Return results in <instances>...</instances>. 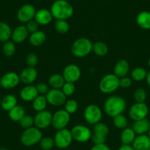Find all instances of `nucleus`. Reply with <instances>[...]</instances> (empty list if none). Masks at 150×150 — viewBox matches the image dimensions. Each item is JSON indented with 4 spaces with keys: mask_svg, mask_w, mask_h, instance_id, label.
<instances>
[{
    "mask_svg": "<svg viewBox=\"0 0 150 150\" xmlns=\"http://www.w3.org/2000/svg\"><path fill=\"white\" fill-rule=\"evenodd\" d=\"M16 51V47L13 41H8L4 43L2 46V52L6 57H11L15 54Z\"/></svg>",
    "mask_w": 150,
    "mask_h": 150,
    "instance_id": "nucleus-36",
    "label": "nucleus"
},
{
    "mask_svg": "<svg viewBox=\"0 0 150 150\" xmlns=\"http://www.w3.org/2000/svg\"><path fill=\"white\" fill-rule=\"evenodd\" d=\"M38 95L37 88L33 85H27L20 91V97L24 102H33Z\"/></svg>",
    "mask_w": 150,
    "mask_h": 150,
    "instance_id": "nucleus-20",
    "label": "nucleus"
},
{
    "mask_svg": "<svg viewBox=\"0 0 150 150\" xmlns=\"http://www.w3.org/2000/svg\"><path fill=\"white\" fill-rule=\"evenodd\" d=\"M18 99L13 94H8L2 98L1 101V107L5 111H10L12 108L16 106Z\"/></svg>",
    "mask_w": 150,
    "mask_h": 150,
    "instance_id": "nucleus-26",
    "label": "nucleus"
},
{
    "mask_svg": "<svg viewBox=\"0 0 150 150\" xmlns=\"http://www.w3.org/2000/svg\"><path fill=\"white\" fill-rule=\"evenodd\" d=\"M40 146L43 150H51L54 146V138L51 137H44L39 142Z\"/></svg>",
    "mask_w": 150,
    "mask_h": 150,
    "instance_id": "nucleus-38",
    "label": "nucleus"
},
{
    "mask_svg": "<svg viewBox=\"0 0 150 150\" xmlns=\"http://www.w3.org/2000/svg\"><path fill=\"white\" fill-rule=\"evenodd\" d=\"M108 47L105 43L102 41H97V42L93 44V50L95 54L97 56H105L108 52Z\"/></svg>",
    "mask_w": 150,
    "mask_h": 150,
    "instance_id": "nucleus-33",
    "label": "nucleus"
},
{
    "mask_svg": "<svg viewBox=\"0 0 150 150\" xmlns=\"http://www.w3.org/2000/svg\"><path fill=\"white\" fill-rule=\"evenodd\" d=\"M93 50V43L87 38H80L71 45V52L75 57H85Z\"/></svg>",
    "mask_w": 150,
    "mask_h": 150,
    "instance_id": "nucleus-3",
    "label": "nucleus"
},
{
    "mask_svg": "<svg viewBox=\"0 0 150 150\" xmlns=\"http://www.w3.org/2000/svg\"><path fill=\"white\" fill-rule=\"evenodd\" d=\"M26 115V112L24 108L21 105H18L14 107L13 108L8 111V116L11 120L13 122H18L24 116Z\"/></svg>",
    "mask_w": 150,
    "mask_h": 150,
    "instance_id": "nucleus-28",
    "label": "nucleus"
},
{
    "mask_svg": "<svg viewBox=\"0 0 150 150\" xmlns=\"http://www.w3.org/2000/svg\"><path fill=\"white\" fill-rule=\"evenodd\" d=\"M54 27L57 33L60 34H66L69 31L70 25L67 20H56Z\"/></svg>",
    "mask_w": 150,
    "mask_h": 150,
    "instance_id": "nucleus-34",
    "label": "nucleus"
},
{
    "mask_svg": "<svg viewBox=\"0 0 150 150\" xmlns=\"http://www.w3.org/2000/svg\"><path fill=\"white\" fill-rule=\"evenodd\" d=\"M50 11L56 20H68L73 16L74 8L66 0H56L52 5Z\"/></svg>",
    "mask_w": 150,
    "mask_h": 150,
    "instance_id": "nucleus-2",
    "label": "nucleus"
},
{
    "mask_svg": "<svg viewBox=\"0 0 150 150\" xmlns=\"http://www.w3.org/2000/svg\"><path fill=\"white\" fill-rule=\"evenodd\" d=\"M147 72L144 68L136 67L131 71V78L135 82H141L146 80Z\"/></svg>",
    "mask_w": 150,
    "mask_h": 150,
    "instance_id": "nucleus-32",
    "label": "nucleus"
},
{
    "mask_svg": "<svg viewBox=\"0 0 150 150\" xmlns=\"http://www.w3.org/2000/svg\"><path fill=\"white\" fill-rule=\"evenodd\" d=\"M136 23L142 30H150V12L141 11L136 17Z\"/></svg>",
    "mask_w": 150,
    "mask_h": 150,
    "instance_id": "nucleus-25",
    "label": "nucleus"
},
{
    "mask_svg": "<svg viewBox=\"0 0 150 150\" xmlns=\"http://www.w3.org/2000/svg\"><path fill=\"white\" fill-rule=\"evenodd\" d=\"M132 128L136 135H143L147 133L150 129V121L147 118L135 121Z\"/></svg>",
    "mask_w": 150,
    "mask_h": 150,
    "instance_id": "nucleus-23",
    "label": "nucleus"
},
{
    "mask_svg": "<svg viewBox=\"0 0 150 150\" xmlns=\"http://www.w3.org/2000/svg\"><path fill=\"white\" fill-rule=\"evenodd\" d=\"M11 27L7 23L0 21V41L5 43L9 41L12 35Z\"/></svg>",
    "mask_w": 150,
    "mask_h": 150,
    "instance_id": "nucleus-30",
    "label": "nucleus"
},
{
    "mask_svg": "<svg viewBox=\"0 0 150 150\" xmlns=\"http://www.w3.org/2000/svg\"><path fill=\"white\" fill-rule=\"evenodd\" d=\"M129 71V62L126 60H119L116 62L113 68V74L119 78L127 76Z\"/></svg>",
    "mask_w": 150,
    "mask_h": 150,
    "instance_id": "nucleus-22",
    "label": "nucleus"
},
{
    "mask_svg": "<svg viewBox=\"0 0 150 150\" xmlns=\"http://www.w3.org/2000/svg\"><path fill=\"white\" fill-rule=\"evenodd\" d=\"M99 90L105 94H110L116 91L119 88V78L114 74H108L100 80Z\"/></svg>",
    "mask_w": 150,
    "mask_h": 150,
    "instance_id": "nucleus-5",
    "label": "nucleus"
},
{
    "mask_svg": "<svg viewBox=\"0 0 150 150\" xmlns=\"http://www.w3.org/2000/svg\"><path fill=\"white\" fill-rule=\"evenodd\" d=\"M21 82L19 75L13 71H10L5 74L0 79V86L5 89H13L16 87Z\"/></svg>",
    "mask_w": 150,
    "mask_h": 150,
    "instance_id": "nucleus-16",
    "label": "nucleus"
},
{
    "mask_svg": "<svg viewBox=\"0 0 150 150\" xmlns=\"http://www.w3.org/2000/svg\"><path fill=\"white\" fill-rule=\"evenodd\" d=\"M0 150H11V149H0Z\"/></svg>",
    "mask_w": 150,
    "mask_h": 150,
    "instance_id": "nucleus-51",
    "label": "nucleus"
},
{
    "mask_svg": "<svg viewBox=\"0 0 150 150\" xmlns=\"http://www.w3.org/2000/svg\"><path fill=\"white\" fill-rule=\"evenodd\" d=\"M48 104L54 107H61L66 102V96L61 89H50L46 94Z\"/></svg>",
    "mask_w": 150,
    "mask_h": 150,
    "instance_id": "nucleus-13",
    "label": "nucleus"
},
{
    "mask_svg": "<svg viewBox=\"0 0 150 150\" xmlns=\"http://www.w3.org/2000/svg\"><path fill=\"white\" fill-rule=\"evenodd\" d=\"M83 116L87 123L94 125L101 122L102 118V110L98 105L91 104L85 108Z\"/></svg>",
    "mask_w": 150,
    "mask_h": 150,
    "instance_id": "nucleus-6",
    "label": "nucleus"
},
{
    "mask_svg": "<svg viewBox=\"0 0 150 150\" xmlns=\"http://www.w3.org/2000/svg\"><path fill=\"white\" fill-rule=\"evenodd\" d=\"M35 8L31 4H25L18 9L17 12V18L21 23H27L34 19L35 15Z\"/></svg>",
    "mask_w": 150,
    "mask_h": 150,
    "instance_id": "nucleus-15",
    "label": "nucleus"
},
{
    "mask_svg": "<svg viewBox=\"0 0 150 150\" xmlns=\"http://www.w3.org/2000/svg\"><path fill=\"white\" fill-rule=\"evenodd\" d=\"M20 126L24 129L27 128H30L34 125V117H33L30 115H25L21 120L18 122Z\"/></svg>",
    "mask_w": 150,
    "mask_h": 150,
    "instance_id": "nucleus-39",
    "label": "nucleus"
},
{
    "mask_svg": "<svg viewBox=\"0 0 150 150\" xmlns=\"http://www.w3.org/2000/svg\"><path fill=\"white\" fill-rule=\"evenodd\" d=\"M61 91L63 93L67 96H71L75 92V86L74 83H69V82H65L63 84V87H62Z\"/></svg>",
    "mask_w": 150,
    "mask_h": 150,
    "instance_id": "nucleus-41",
    "label": "nucleus"
},
{
    "mask_svg": "<svg viewBox=\"0 0 150 150\" xmlns=\"http://www.w3.org/2000/svg\"><path fill=\"white\" fill-rule=\"evenodd\" d=\"M127 108L126 100L120 96H111L106 99L104 104L105 112L108 116L113 118L122 114Z\"/></svg>",
    "mask_w": 150,
    "mask_h": 150,
    "instance_id": "nucleus-1",
    "label": "nucleus"
},
{
    "mask_svg": "<svg viewBox=\"0 0 150 150\" xmlns=\"http://www.w3.org/2000/svg\"><path fill=\"white\" fill-rule=\"evenodd\" d=\"M42 138L41 129L33 126L24 129L21 135V142L25 146H32L38 144Z\"/></svg>",
    "mask_w": 150,
    "mask_h": 150,
    "instance_id": "nucleus-4",
    "label": "nucleus"
},
{
    "mask_svg": "<svg viewBox=\"0 0 150 150\" xmlns=\"http://www.w3.org/2000/svg\"><path fill=\"white\" fill-rule=\"evenodd\" d=\"M26 64L28 67H34L38 63V57L35 53H29L25 59Z\"/></svg>",
    "mask_w": 150,
    "mask_h": 150,
    "instance_id": "nucleus-42",
    "label": "nucleus"
},
{
    "mask_svg": "<svg viewBox=\"0 0 150 150\" xmlns=\"http://www.w3.org/2000/svg\"><path fill=\"white\" fill-rule=\"evenodd\" d=\"M148 135H149V137L150 138V129H149V132H148Z\"/></svg>",
    "mask_w": 150,
    "mask_h": 150,
    "instance_id": "nucleus-50",
    "label": "nucleus"
},
{
    "mask_svg": "<svg viewBox=\"0 0 150 150\" xmlns=\"http://www.w3.org/2000/svg\"><path fill=\"white\" fill-rule=\"evenodd\" d=\"M29 35H30V33L27 30L26 26L19 25L12 31L11 39L14 43L20 44L25 41L28 38Z\"/></svg>",
    "mask_w": 150,
    "mask_h": 150,
    "instance_id": "nucleus-19",
    "label": "nucleus"
},
{
    "mask_svg": "<svg viewBox=\"0 0 150 150\" xmlns=\"http://www.w3.org/2000/svg\"><path fill=\"white\" fill-rule=\"evenodd\" d=\"M146 92L144 89L141 88L135 89V91H134L133 97L135 99V102H140V103L145 102L146 99Z\"/></svg>",
    "mask_w": 150,
    "mask_h": 150,
    "instance_id": "nucleus-40",
    "label": "nucleus"
},
{
    "mask_svg": "<svg viewBox=\"0 0 150 150\" xmlns=\"http://www.w3.org/2000/svg\"><path fill=\"white\" fill-rule=\"evenodd\" d=\"M36 88H37L38 92V94L40 95H45L47 94L49 92L50 89V86L44 83H38L35 86Z\"/></svg>",
    "mask_w": 150,
    "mask_h": 150,
    "instance_id": "nucleus-44",
    "label": "nucleus"
},
{
    "mask_svg": "<svg viewBox=\"0 0 150 150\" xmlns=\"http://www.w3.org/2000/svg\"><path fill=\"white\" fill-rule=\"evenodd\" d=\"M20 80L25 85H32L38 77V71L34 67H26L19 74Z\"/></svg>",
    "mask_w": 150,
    "mask_h": 150,
    "instance_id": "nucleus-17",
    "label": "nucleus"
},
{
    "mask_svg": "<svg viewBox=\"0 0 150 150\" xmlns=\"http://www.w3.org/2000/svg\"><path fill=\"white\" fill-rule=\"evenodd\" d=\"M112 122H113V125L115 126V127H116L117 129H123L127 127L128 120L126 116H124L123 114L114 116L112 118Z\"/></svg>",
    "mask_w": 150,
    "mask_h": 150,
    "instance_id": "nucleus-35",
    "label": "nucleus"
},
{
    "mask_svg": "<svg viewBox=\"0 0 150 150\" xmlns=\"http://www.w3.org/2000/svg\"><path fill=\"white\" fill-rule=\"evenodd\" d=\"M46 41H47V35L45 33L41 30H38L29 35V41L33 47H41L46 42Z\"/></svg>",
    "mask_w": 150,
    "mask_h": 150,
    "instance_id": "nucleus-24",
    "label": "nucleus"
},
{
    "mask_svg": "<svg viewBox=\"0 0 150 150\" xmlns=\"http://www.w3.org/2000/svg\"><path fill=\"white\" fill-rule=\"evenodd\" d=\"M65 110L68 112L69 114H74L78 110V103L75 99H69L66 100V102L64 104Z\"/></svg>",
    "mask_w": 150,
    "mask_h": 150,
    "instance_id": "nucleus-37",
    "label": "nucleus"
},
{
    "mask_svg": "<svg viewBox=\"0 0 150 150\" xmlns=\"http://www.w3.org/2000/svg\"><path fill=\"white\" fill-rule=\"evenodd\" d=\"M149 112V109L145 102L142 103L135 102L129 108V116L132 120L135 122L146 118Z\"/></svg>",
    "mask_w": 150,
    "mask_h": 150,
    "instance_id": "nucleus-10",
    "label": "nucleus"
},
{
    "mask_svg": "<svg viewBox=\"0 0 150 150\" xmlns=\"http://www.w3.org/2000/svg\"><path fill=\"white\" fill-rule=\"evenodd\" d=\"M73 140L79 143L88 142L91 139L92 131L87 126L83 125H77L74 126L71 129Z\"/></svg>",
    "mask_w": 150,
    "mask_h": 150,
    "instance_id": "nucleus-7",
    "label": "nucleus"
},
{
    "mask_svg": "<svg viewBox=\"0 0 150 150\" xmlns=\"http://www.w3.org/2000/svg\"><path fill=\"white\" fill-rule=\"evenodd\" d=\"M65 82L66 81L63 75L60 74H54L49 78V86L53 89H61Z\"/></svg>",
    "mask_w": 150,
    "mask_h": 150,
    "instance_id": "nucleus-29",
    "label": "nucleus"
},
{
    "mask_svg": "<svg viewBox=\"0 0 150 150\" xmlns=\"http://www.w3.org/2000/svg\"><path fill=\"white\" fill-rule=\"evenodd\" d=\"M132 78L128 77L127 76L121 77L119 78V87L122 88H128L132 86Z\"/></svg>",
    "mask_w": 150,
    "mask_h": 150,
    "instance_id": "nucleus-45",
    "label": "nucleus"
},
{
    "mask_svg": "<svg viewBox=\"0 0 150 150\" xmlns=\"http://www.w3.org/2000/svg\"><path fill=\"white\" fill-rule=\"evenodd\" d=\"M52 113L47 110L37 112L36 115L34 116L35 127L41 130L48 128L52 125Z\"/></svg>",
    "mask_w": 150,
    "mask_h": 150,
    "instance_id": "nucleus-12",
    "label": "nucleus"
},
{
    "mask_svg": "<svg viewBox=\"0 0 150 150\" xmlns=\"http://www.w3.org/2000/svg\"><path fill=\"white\" fill-rule=\"evenodd\" d=\"M25 26L27 27L28 32L30 33V34L35 33V32L38 31V30H39L40 25L35 21V19H33L31 21H28L27 23H26Z\"/></svg>",
    "mask_w": 150,
    "mask_h": 150,
    "instance_id": "nucleus-43",
    "label": "nucleus"
},
{
    "mask_svg": "<svg viewBox=\"0 0 150 150\" xmlns=\"http://www.w3.org/2000/svg\"><path fill=\"white\" fill-rule=\"evenodd\" d=\"M148 66H149V68H150V57H149V60H148Z\"/></svg>",
    "mask_w": 150,
    "mask_h": 150,
    "instance_id": "nucleus-49",
    "label": "nucleus"
},
{
    "mask_svg": "<svg viewBox=\"0 0 150 150\" xmlns=\"http://www.w3.org/2000/svg\"><path fill=\"white\" fill-rule=\"evenodd\" d=\"M52 18L53 16L50 10L42 8L36 11L34 19L39 25L45 26L50 24L52 21Z\"/></svg>",
    "mask_w": 150,
    "mask_h": 150,
    "instance_id": "nucleus-18",
    "label": "nucleus"
},
{
    "mask_svg": "<svg viewBox=\"0 0 150 150\" xmlns=\"http://www.w3.org/2000/svg\"><path fill=\"white\" fill-rule=\"evenodd\" d=\"M136 134L134 132L132 128L126 127L122 129V132L121 133L120 138L122 144L125 145H132V142L135 140L136 137Z\"/></svg>",
    "mask_w": 150,
    "mask_h": 150,
    "instance_id": "nucleus-27",
    "label": "nucleus"
},
{
    "mask_svg": "<svg viewBox=\"0 0 150 150\" xmlns=\"http://www.w3.org/2000/svg\"><path fill=\"white\" fill-rule=\"evenodd\" d=\"M108 133H109V127L108 125L100 122L93 125L91 140L94 144H104L106 141Z\"/></svg>",
    "mask_w": 150,
    "mask_h": 150,
    "instance_id": "nucleus-9",
    "label": "nucleus"
},
{
    "mask_svg": "<svg viewBox=\"0 0 150 150\" xmlns=\"http://www.w3.org/2000/svg\"><path fill=\"white\" fill-rule=\"evenodd\" d=\"M90 150H110V149L107 144H105V143H104V144H94Z\"/></svg>",
    "mask_w": 150,
    "mask_h": 150,
    "instance_id": "nucleus-46",
    "label": "nucleus"
},
{
    "mask_svg": "<svg viewBox=\"0 0 150 150\" xmlns=\"http://www.w3.org/2000/svg\"><path fill=\"white\" fill-rule=\"evenodd\" d=\"M118 150H135V149L132 146V145H125V144H122Z\"/></svg>",
    "mask_w": 150,
    "mask_h": 150,
    "instance_id": "nucleus-47",
    "label": "nucleus"
},
{
    "mask_svg": "<svg viewBox=\"0 0 150 150\" xmlns=\"http://www.w3.org/2000/svg\"><path fill=\"white\" fill-rule=\"evenodd\" d=\"M149 113H150V110H149Z\"/></svg>",
    "mask_w": 150,
    "mask_h": 150,
    "instance_id": "nucleus-52",
    "label": "nucleus"
},
{
    "mask_svg": "<svg viewBox=\"0 0 150 150\" xmlns=\"http://www.w3.org/2000/svg\"><path fill=\"white\" fill-rule=\"evenodd\" d=\"M135 150H149L150 138L148 135H137L132 144Z\"/></svg>",
    "mask_w": 150,
    "mask_h": 150,
    "instance_id": "nucleus-21",
    "label": "nucleus"
},
{
    "mask_svg": "<svg viewBox=\"0 0 150 150\" xmlns=\"http://www.w3.org/2000/svg\"><path fill=\"white\" fill-rule=\"evenodd\" d=\"M146 83L148 85V86L150 88V71H149L147 72V75H146Z\"/></svg>",
    "mask_w": 150,
    "mask_h": 150,
    "instance_id": "nucleus-48",
    "label": "nucleus"
},
{
    "mask_svg": "<svg viewBox=\"0 0 150 150\" xmlns=\"http://www.w3.org/2000/svg\"><path fill=\"white\" fill-rule=\"evenodd\" d=\"M70 119L71 116L69 112L65 110H59L52 114V125L57 130L64 129L69 125Z\"/></svg>",
    "mask_w": 150,
    "mask_h": 150,
    "instance_id": "nucleus-11",
    "label": "nucleus"
},
{
    "mask_svg": "<svg viewBox=\"0 0 150 150\" xmlns=\"http://www.w3.org/2000/svg\"><path fill=\"white\" fill-rule=\"evenodd\" d=\"M62 75L66 82L74 83L81 77V70L77 65L69 64L64 68Z\"/></svg>",
    "mask_w": 150,
    "mask_h": 150,
    "instance_id": "nucleus-14",
    "label": "nucleus"
},
{
    "mask_svg": "<svg viewBox=\"0 0 150 150\" xmlns=\"http://www.w3.org/2000/svg\"><path fill=\"white\" fill-rule=\"evenodd\" d=\"M54 145L59 149H66L71 144L73 141L71 130L64 128V129H58L56 132L54 137Z\"/></svg>",
    "mask_w": 150,
    "mask_h": 150,
    "instance_id": "nucleus-8",
    "label": "nucleus"
},
{
    "mask_svg": "<svg viewBox=\"0 0 150 150\" xmlns=\"http://www.w3.org/2000/svg\"><path fill=\"white\" fill-rule=\"evenodd\" d=\"M48 102L45 95H38L34 100L33 101V108L36 112H40L46 110Z\"/></svg>",
    "mask_w": 150,
    "mask_h": 150,
    "instance_id": "nucleus-31",
    "label": "nucleus"
}]
</instances>
